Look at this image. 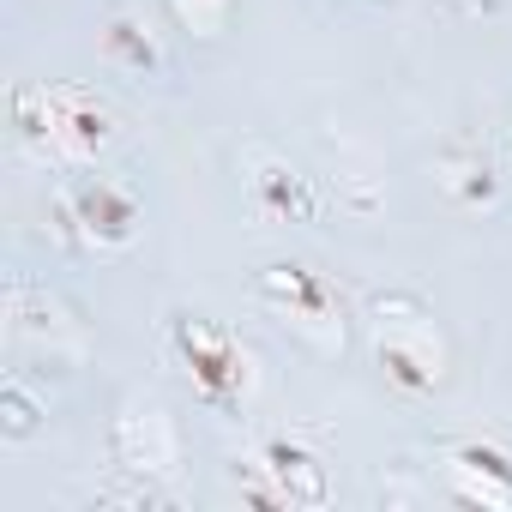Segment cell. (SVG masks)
Segmentation results:
<instances>
[{
	"label": "cell",
	"instance_id": "obj_1",
	"mask_svg": "<svg viewBox=\"0 0 512 512\" xmlns=\"http://www.w3.org/2000/svg\"><path fill=\"white\" fill-rule=\"evenodd\" d=\"M7 115H13V133L25 151H37L43 163H61V169H79V163H97L115 139H121V115L103 91L91 85H49V79H25L13 85L7 97Z\"/></svg>",
	"mask_w": 512,
	"mask_h": 512
},
{
	"label": "cell",
	"instance_id": "obj_2",
	"mask_svg": "<svg viewBox=\"0 0 512 512\" xmlns=\"http://www.w3.org/2000/svg\"><path fill=\"white\" fill-rule=\"evenodd\" d=\"M139 223L145 205L115 175H61V187L49 193V229L79 253H121L139 241Z\"/></svg>",
	"mask_w": 512,
	"mask_h": 512
},
{
	"label": "cell",
	"instance_id": "obj_3",
	"mask_svg": "<svg viewBox=\"0 0 512 512\" xmlns=\"http://www.w3.org/2000/svg\"><path fill=\"white\" fill-rule=\"evenodd\" d=\"M368 338H374V356H380V368H386V380L398 392L422 398V392L446 386L452 350H446V332L434 326V314L416 296H374Z\"/></svg>",
	"mask_w": 512,
	"mask_h": 512
},
{
	"label": "cell",
	"instance_id": "obj_4",
	"mask_svg": "<svg viewBox=\"0 0 512 512\" xmlns=\"http://www.w3.org/2000/svg\"><path fill=\"white\" fill-rule=\"evenodd\" d=\"M169 356L181 362V374L199 392V404L241 410L253 398V350L229 326H217L205 314H175L169 320Z\"/></svg>",
	"mask_w": 512,
	"mask_h": 512
},
{
	"label": "cell",
	"instance_id": "obj_5",
	"mask_svg": "<svg viewBox=\"0 0 512 512\" xmlns=\"http://www.w3.org/2000/svg\"><path fill=\"white\" fill-rule=\"evenodd\" d=\"M235 488L247 506H326L332 500V482H326V464L308 440L296 434H266L241 464H235Z\"/></svg>",
	"mask_w": 512,
	"mask_h": 512
},
{
	"label": "cell",
	"instance_id": "obj_6",
	"mask_svg": "<svg viewBox=\"0 0 512 512\" xmlns=\"http://www.w3.org/2000/svg\"><path fill=\"white\" fill-rule=\"evenodd\" d=\"M7 350L13 356H37V362H55V368H73L91 356V332L85 320L43 284L31 278H13L7 284Z\"/></svg>",
	"mask_w": 512,
	"mask_h": 512
},
{
	"label": "cell",
	"instance_id": "obj_7",
	"mask_svg": "<svg viewBox=\"0 0 512 512\" xmlns=\"http://www.w3.org/2000/svg\"><path fill=\"white\" fill-rule=\"evenodd\" d=\"M260 302L272 320H284L302 344H314L320 356L344 350V308H338V290L314 272V266H266L260 272Z\"/></svg>",
	"mask_w": 512,
	"mask_h": 512
},
{
	"label": "cell",
	"instance_id": "obj_8",
	"mask_svg": "<svg viewBox=\"0 0 512 512\" xmlns=\"http://www.w3.org/2000/svg\"><path fill=\"white\" fill-rule=\"evenodd\" d=\"M109 452H115V470H121V476L169 482V476H175V458H181V440H175L169 410H163L151 392H133V398L115 410Z\"/></svg>",
	"mask_w": 512,
	"mask_h": 512
},
{
	"label": "cell",
	"instance_id": "obj_9",
	"mask_svg": "<svg viewBox=\"0 0 512 512\" xmlns=\"http://www.w3.org/2000/svg\"><path fill=\"white\" fill-rule=\"evenodd\" d=\"M446 482L458 506L512 512V452H500L494 440H458L446 452Z\"/></svg>",
	"mask_w": 512,
	"mask_h": 512
},
{
	"label": "cell",
	"instance_id": "obj_10",
	"mask_svg": "<svg viewBox=\"0 0 512 512\" xmlns=\"http://www.w3.org/2000/svg\"><path fill=\"white\" fill-rule=\"evenodd\" d=\"M247 193H253V205H260L266 217H278V223H308L320 211L314 181L302 169H290L284 157H266V151L253 157V169H247Z\"/></svg>",
	"mask_w": 512,
	"mask_h": 512
},
{
	"label": "cell",
	"instance_id": "obj_11",
	"mask_svg": "<svg viewBox=\"0 0 512 512\" xmlns=\"http://www.w3.org/2000/svg\"><path fill=\"white\" fill-rule=\"evenodd\" d=\"M103 55L127 73H163L169 67V49H163V31L133 13V7H115L109 13V31H103Z\"/></svg>",
	"mask_w": 512,
	"mask_h": 512
},
{
	"label": "cell",
	"instance_id": "obj_12",
	"mask_svg": "<svg viewBox=\"0 0 512 512\" xmlns=\"http://www.w3.org/2000/svg\"><path fill=\"white\" fill-rule=\"evenodd\" d=\"M43 410H49V404L31 392V374H25V368H7V380H0V434H7V440L37 434Z\"/></svg>",
	"mask_w": 512,
	"mask_h": 512
},
{
	"label": "cell",
	"instance_id": "obj_13",
	"mask_svg": "<svg viewBox=\"0 0 512 512\" xmlns=\"http://www.w3.org/2000/svg\"><path fill=\"white\" fill-rule=\"evenodd\" d=\"M446 175V193L458 199V205H488L494 199V163H488V151H464V157H446L440 163Z\"/></svg>",
	"mask_w": 512,
	"mask_h": 512
},
{
	"label": "cell",
	"instance_id": "obj_14",
	"mask_svg": "<svg viewBox=\"0 0 512 512\" xmlns=\"http://www.w3.org/2000/svg\"><path fill=\"white\" fill-rule=\"evenodd\" d=\"M169 13H175L181 31H193V37H217V31L229 25V13H235V0H169Z\"/></svg>",
	"mask_w": 512,
	"mask_h": 512
}]
</instances>
